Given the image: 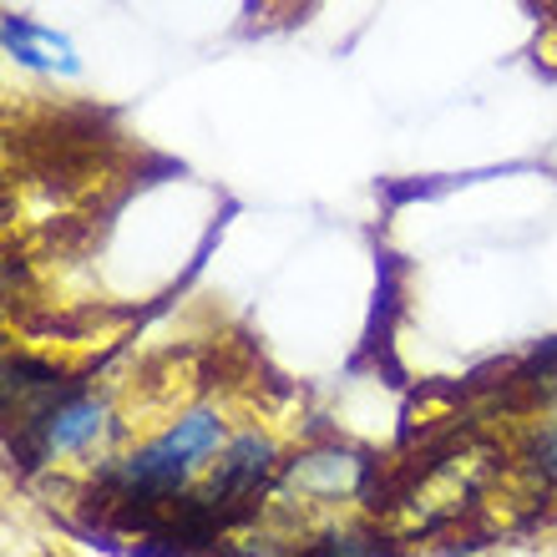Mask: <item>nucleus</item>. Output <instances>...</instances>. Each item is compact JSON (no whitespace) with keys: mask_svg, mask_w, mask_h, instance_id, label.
<instances>
[{"mask_svg":"<svg viewBox=\"0 0 557 557\" xmlns=\"http://www.w3.org/2000/svg\"><path fill=\"white\" fill-rule=\"evenodd\" d=\"M15 425H21V451L30 456V467H51V461L102 451L112 441V431H117V416H112V406L102 396L61 391L51 406H41L36 416H26Z\"/></svg>","mask_w":557,"mask_h":557,"instance_id":"f257e3e1","label":"nucleus"},{"mask_svg":"<svg viewBox=\"0 0 557 557\" xmlns=\"http://www.w3.org/2000/svg\"><path fill=\"white\" fill-rule=\"evenodd\" d=\"M278 467H284V461H278L274 436L259 431V425H249V431H238V436L223 441V451L213 456L208 482L198 497H203L223 522H238V517H249L253 502L278 482Z\"/></svg>","mask_w":557,"mask_h":557,"instance_id":"f03ea898","label":"nucleus"},{"mask_svg":"<svg viewBox=\"0 0 557 557\" xmlns=\"http://www.w3.org/2000/svg\"><path fill=\"white\" fill-rule=\"evenodd\" d=\"M375 482V461L350 446H314L299 451L278 467L274 497L294 502V507H335V502H355L366 497Z\"/></svg>","mask_w":557,"mask_h":557,"instance_id":"7ed1b4c3","label":"nucleus"},{"mask_svg":"<svg viewBox=\"0 0 557 557\" xmlns=\"http://www.w3.org/2000/svg\"><path fill=\"white\" fill-rule=\"evenodd\" d=\"M0 41H5V57L26 72H46V76H76L82 61H76L72 41L61 30L30 21V15H0Z\"/></svg>","mask_w":557,"mask_h":557,"instance_id":"20e7f679","label":"nucleus"},{"mask_svg":"<svg viewBox=\"0 0 557 557\" xmlns=\"http://www.w3.org/2000/svg\"><path fill=\"white\" fill-rule=\"evenodd\" d=\"M528 461L543 482L557 486V406H547V416H537L528 431Z\"/></svg>","mask_w":557,"mask_h":557,"instance_id":"39448f33","label":"nucleus"}]
</instances>
